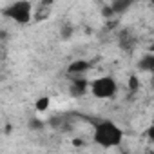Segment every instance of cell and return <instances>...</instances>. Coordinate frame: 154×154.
I'll return each mask as SVG.
<instances>
[{"instance_id":"cell-1","label":"cell","mask_w":154,"mask_h":154,"mask_svg":"<svg viewBox=\"0 0 154 154\" xmlns=\"http://www.w3.org/2000/svg\"><path fill=\"white\" fill-rule=\"evenodd\" d=\"M94 141L102 145L103 149L118 147L123 141V131L120 125H116L111 120H103L94 127Z\"/></svg>"},{"instance_id":"cell-2","label":"cell","mask_w":154,"mask_h":154,"mask_svg":"<svg viewBox=\"0 0 154 154\" xmlns=\"http://www.w3.org/2000/svg\"><path fill=\"white\" fill-rule=\"evenodd\" d=\"M33 13H35V9L29 0H17V2L9 4L8 8H4V11H2V15L8 20L15 22L17 26H27L33 20Z\"/></svg>"},{"instance_id":"cell-3","label":"cell","mask_w":154,"mask_h":154,"mask_svg":"<svg viewBox=\"0 0 154 154\" xmlns=\"http://www.w3.org/2000/svg\"><path fill=\"white\" fill-rule=\"evenodd\" d=\"M89 91L98 100H109L114 98L118 93V82L112 76H100V78L89 82Z\"/></svg>"},{"instance_id":"cell-4","label":"cell","mask_w":154,"mask_h":154,"mask_svg":"<svg viewBox=\"0 0 154 154\" xmlns=\"http://www.w3.org/2000/svg\"><path fill=\"white\" fill-rule=\"evenodd\" d=\"M89 69H91V63H89L87 60H74V62L69 63L67 72H69L71 76H82V74L87 72Z\"/></svg>"},{"instance_id":"cell-5","label":"cell","mask_w":154,"mask_h":154,"mask_svg":"<svg viewBox=\"0 0 154 154\" xmlns=\"http://www.w3.org/2000/svg\"><path fill=\"white\" fill-rule=\"evenodd\" d=\"M87 89H89V82L84 80V78H74L71 82V91H72L74 96H82Z\"/></svg>"},{"instance_id":"cell-6","label":"cell","mask_w":154,"mask_h":154,"mask_svg":"<svg viewBox=\"0 0 154 154\" xmlns=\"http://www.w3.org/2000/svg\"><path fill=\"white\" fill-rule=\"evenodd\" d=\"M152 67H154V54L147 53L140 60V71H152Z\"/></svg>"},{"instance_id":"cell-7","label":"cell","mask_w":154,"mask_h":154,"mask_svg":"<svg viewBox=\"0 0 154 154\" xmlns=\"http://www.w3.org/2000/svg\"><path fill=\"white\" fill-rule=\"evenodd\" d=\"M49 103H51V100H49V96H40V98L36 100V103H35V107H36V111H40V112H44V111H47V109H49Z\"/></svg>"},{"instance_id":"cell-8","label":"cell","mask_w":154,"mask_h":154,"mask_svg":"<svg viewBox=\"0 0 154 154\" xmlns=\"http://www.w3.org/2000/svg\"><path fill=\"white\" fill-rule=\"evenodd\" d=\"M71 36H72V26H71V24H65V26L62 27V38L67 40V38H71Z\"/></svg>"},{"instance_id":"cell-9","label":"cell","mask_w":154,"mask_h":154,"mask_svg":"<svg viewBox=\"0 0 154 154\" xmlns=\"http://www.w3.org/2000/svg\"><path fill=\"white\" fill-rule=\"evenodd\" d=\"M129 87H131V91H132V93L140 89V82H138V76H131V78H129Z\"/></svg>"},{"instance_id":"cell-10","label":"cell","mask_w":154,"mask_h":154,"mask_svg":"<svg viewBox=\"0 0 154 154\" xmlns=\"http://www.w3.org/2000/svg\"><path fill=\"white\" fill-rule=\"evenodd\" d=\"M40 127H42L40 120H31V129H40Z\"/></svg>"}]
</instances>
